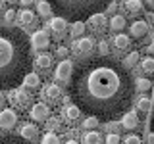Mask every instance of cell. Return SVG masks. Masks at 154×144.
<instances>
[{
  "mask_svg": "<svg viewBox=\"0 0 154 144\" xmlns=\"http://www.w3.org/2000/svg\"><path fill=\"white\" fill-rule=\"evenodd\" d=\"M135 88L129 69L110 56L79 62L67 85L69 98L77 108L89 117L106 119V123L127 113Z\"/></svg>",
  "mask_w": 154,
  "mask_h": 144,
  "instance_id": "1",
  "label": "cell"
},
{
  "mask_svg": "<svg viewBox=\"0 0 154 144\" xmlns=\"http://www.w3.org/2000/svg\"><path fill=\"white\" fill-rule=\"evenodd\" d=\"M31 40L25 31L0 25V90H14L31 73Z\"/></svg>",
  "mask_w": 154,
  "mask_h": 144,
  "instance_id": "2",
  "label": "cell"
},
{
  "mask_svg": "<svg viewBox=\"0 0 154 144\" xmlns=\"http://www.w3.org/2000/svg\"><path fill=\"white\" fill-rule=\"evenodd\" d=\"M108 0H52V8L58 17L73 23H83L94 14H100V10H108Z\"/></svg>",
  "mask_w": 154,
  "mask_h": 144,
  "instance_id": "3",
  "label": "cell"
},
{
  "mask_svg": "<svg viewBox=\"0 0 154 144\" xmlns=\"http://www.w3.org/2000/svg\"><path fill=\"white\" fill-rule=\"evenodd\" d=\"M31 94L27 92L25 88H14L8 92V102L14 106V110H27V108H33L31 104Z\"/></svg>",
  "mask_w": 154,
  "mask_h": 144,
  "instance_id": "4",
  "label": "cell"
},
{
  "mask_svg": "<svg viewBox=\"0 0 154 144\" xmlns=\"http://www.w3.org/2000/svg\"><path fill=\"white\" fill-rule=\"evenodd\" d=\"M41 98L45 100V104H58L62 98V88L60 85H54V83H46L45 88L41 90Z\"/></svg>",
  "mask_w": 154,
  "mask_h": 144,
  "instance_id": "5",
  "label": "cell"
},
{
  "mask_svg": "<svg viewBox=\"0 0 154 144\" xmlns=\"http://www.w3.org/2000/svg\"><path fill=\"white\" fill-rule=\"evenodd\" d=\"M73 71H75V67H73V62L71 60H62L60 64L56 65V79L58 81H62V83H69L71 81V77H73Z\"/></svg>",
  "mask_w": 154,
  "mask_h": 144,
  "instance_id": "6",
  "label": "cell"
},
{
  "mask_svg": "<svg viewBox=\"0 0 154 144\" xmlns=\"http://www.w3.org/2000/svg\"><path fill=\"white\" fill-rule=\"evenodd\" d=\"M31 46L35 50H46L50 46V35H48L46 29H38L31 35Z\"/></svg>",
  "mask_w": 154,
  "mask_h": 144,
  "instance_id": "7",
  "label": "cell"
},
{
  "mask_svg": "<svg viewBox=\"0 0 154 144\" xmlns=\"http://www.w3.org/2000/svg\"><path fill=\"white\" fill-rule=\"evenodd\" d=\"M31 119L33 121H38V123H46L48 119H50V108L45 104V102H37V104H33V108H31Z\"/></svg>",
  "mask_w": 154,
  "mask_h": 144,
  "instance_id": "8",
  "label": "cell"
},
{
  "mask_svg": "<svg viewBox=\"0 0 154 144\" xmlns=\"http://www.w3.org/2000/svg\"><path fill=\"white\" fill-rule=\"evenodd\" d=\"M17 123V112L14 108H6L4 112H0V129L2 131H10Z\"/></svg>",
  "mask_w": 154,
  "mask_h": 144,
  "instance_id": "9",
  "label": "cell"
},
{
  "mask_svg": "<svg viewBox=\"0 0 154 144\" xmlns=\"http://www.w3.org/2000/svg\"><path fill=\"white\" fill-rule=\"evenodd\" d=\"M93 48H94L93 37H83V38H79V40H73V44H71V50H73L75 54L77 52H79V54H91Z\"/></svg>",
  "mask_w": 154,
  "mask_h": 144,
  "instance_id": "10",
  "label": "cell"
},
{
  "mask_svg": "<svg viewBox=\"0 0 154 144\" xmlns=\"http://www.w3.org/2000/svg\"><path fill=\"white\" fill-rule=\"evenodd\" d=\"M48 31H52V35H54L56 38H62V37L66 35V31H67L66 19H62V17H52L50 21H48Z\"/></svg>",
  "mask_w": 154,
  "mask_h": 144,
  "instance_id": "11",
  "label": "cell"
},
{
  "mask_svg": "<svg viewBox=\"0 0 154 144\" xmlns=\"http://www.w3.org/2000/svg\"><path fill=\"white\" fill-rule=\"evenodd\" d=\"M62 119H64L66 123H75L77 119H79V115H81V110L77 108L75 104H66L64 108H62Z\"/></svg>",
  "mask_w": 154,
  "mask_h": 144,
  "instance_id": "12",
  "label": "cell"
},
{
  "mask_svg": "<svg viewBox=\"0 0 154 144\" xmlns=\"http://www.w3.org/2000/svg\"><path fill=\"white\" fill-rule=\"evenodd\" d=\"M35 69H38L41 73H48V69L52 67V54H38L33 62Z\"/></svg>",
  "mask_w": 154,
  "mask_h": 144,
  "instance_id": "13",
  "label": "cell"
},
{
  "mask_svg": "<svg viewBox=\"0 0 154 144\" xmlns=\"http://www.w3.org/2000/svg\"><path fill=\"white\" fill-rule=\"evenodd\" d=\"M108 23H110V21L106 19L104 14H94V16L89 19V25H91V29H93V31H96V33H102V31H106Z\"/></svg>",
  "mask_w": 154,
  "mask_h": 144,
  "instance_id": "14",
  "label": "cell"
},
{
  "mask_svg": "<svg viewBox=\"0 0 154 144\" xmlns=\"http://www.w3.org/2000/svg\"><path fill=\"white\" fill-rule=\"evenodd\" d=\"M146 33H148V23L146 21H143V19H135V21H131V35L135 38H143Z\"/></svg>",
  "mask_w": 154,
  "mask_h": 144,
  "instance_id": "15",
  "label": "cell"
},
{
  "mask_svg": "<svg viewBox=\"0 0 154 144\" xmlns=\"http://www.w3.org/2000/svg\"><path fill=\"white\" fill-rule=\"evenodd\" d=\"M17 17H19V21H21V25H23V27L33 29V27H37V25H38V23H37V16L31 12V10H21Z\"/></svg>",
  "mask_w": 154,
  "mask_h": 144,
  "instance_id": "16",
  "label": "cell"
},
{
  "mask_svg": "<svg viewBox=\"0 0 154 144\" xmlns=\"http://www.w3.org/2000/svg\"><path fill=\"white\" fill-rule=\"evenodd\" d=\"M122 125L127 131H133V129H137L139 127V115H137V112H127L122 117Z\"/></svg>",
  "mask_w": 154,
  "mask_h": 144,
  "instance_id": "17",
  "label": "cell"
},
{
  "mask_svg": "<svg viewBox=\"0 0 154 144\" xmlns=\"http://www.w3.org/2000/svg\"><path fill=\"white\" fill-rule=\"evenodd\" d=\"M21 136L25 138V140H29V142H35L37 138H38V129H37V125L25 123V125L21 127Z\"/></svg>",
  "mask_w": 154,
  "mask_h": 144,
  "instance_id": "18",
  "label": "cell"
},
{
  "mask_svg": "<svg viewBox=\"0 0 154 144\" xmlns=\"http://www.w3.org/2000/svg\"><path fill=\"white\" fill-rule=\"evenodd\" d=\"M0 144H33L25 140L23 136H17V134H0Z\"/></svg>",
  "mask_w": 154,
  "mask_h": 144,
  "instance_id": "19",
  "label": "cell"
},
{
  "mask_svg": "<svg viewBox=\"0 0 154 144\" xmlns=\"http://www.w3.org/2000/svg\"><path fill=\"white\" fill-rule=\"evenodd\" d=\"M143 6H144V2H141V0H125L123 2V8L127 10L129 14H139V12H143Z\"/></svg>",
  "mask_w": 154,
  "mask_h": 144,
  "instance_id": "20",
  "label": "cell"
},
{
  "mask_svg": "<svg viewBox=\"0 0 154 144\" xmlns=\"http://www.w3.org/2000/svg\"><path fill=\"white\" fill-rule=\"evenodd\" d=\"M129 44H131V38L125 35V33H122V35H116V37H114V46L118 48V50H127Z\"/></svg>",
  "mask_w": 154,
  "mask_h": 144,
  "instance_id": "21",
  "label": "cell"
},
{
  "mask_svg": "<svg viewBox=\"0 0 154 144\" xmlns=\"http://www.w3.org/2000/svg\"><path fill=\"white\" fill-rule=\"evenodd\" d=\"M83 144H102V136L98 131H87L83 134Z\"/></svg>",
  "mask_w": 154,
  "mask_h": 144,
  "instance_id": "22",
  "label": "cell"
},
{
  "mask_svg": "<svg viewBox=\"0 0 154 144\" xmlns=\"http://www.w3.org/2000/svg\"><path fill=\"white\" fill-rule=\"evenodd\" d=\"M38 85H41V77H38V73H29L25 77V81H23V86H25V88H31V90L38 88Z\"/></svg>",
  "mask_w": 154,
  "mask_h": 144,
  "instance_id": "23",
  "label": "cell"
},
{
  "mask_svg": "<svg viewBox=\"0 0 154 144\" xmlns=\"http://www.w3.org/2000/svg\"><path fill=\"white\" fill-rule=\"evenodd\" d=\"M137 110L143 113H148L152 110V98H146V96H141L137 100Z\"/></svg>",
  "mask_w": 154,
  "mask_h": 144,
  "instance_id": "24",
  "label": "cell"
},
{
  "mask_svg": "<svg viewBox=\"0 0 154 144\" xmlns=\"http://www.w3.org/2000/svg\"><path fill=\"white\" fill-rule=\"evenodd\" d=\"M127 25V21H125L123 16H112V19H110V29H114V31H122V29Z\"/></svg>",
  "mask_w": 154,
  "mask_h": 144,
  "instance_id": "25",
  "label": "cell"
},
{
  "mask_svg": "<svg viewBox=\"0 0 154 144\" xmlns=\"http://www.w3.org/2000/svg\"><path fill=\"white\" fill-rule=\"evenodd\" d=\"M141 69L146 75H154V58L152 56H146L141 60Z\"/></svg>",
  "mask_w": 154,
  "mask_h": 144,
  "instance_id": "26",
  "label": "cell"
},
{
  "mask_svg": "<svg viewBox=\"0 0 154 144\" xmlns=\"http://www.w3.org/2000/svg\"><path fill=\"white\" fill-rule=\"evenodd\" d=\"M37 12L41 14L42 17H48L52 12H54V8H52V2H45V0H42V2H37Z\"/></svg>",
  "mask_w": 154,
  "mask_h": 144,
  "instance_id": "27",
  "label": "cell"
},
{
  "mask_svg": "<svg viewBox=\"0 0 154 144\" xmlns=\"http://www.w3.org/2000/svg\"><path fill=\"white\" fill-rule=\"evenodd\" d=\"M83 31H85V23H71V29H69V35L73 37V38H77V37H81L83 35Z\"/></svg>",
  "mask_w": 154,
  "mask_h": 144,
  "instance_id": "28",
  "label": "cell"
},
{
  "mask_svg": "<svg viewBox=\"0 0 154 144\" xmlns=\"http://www.w3.org/2000/svg\"><path fill=\"white\" fill-rule=\"evenodd\" d=\"M135 86H137L141 92H146V90H150V88H152V83H150L148 79H144V77H141V79L135 81Z\"/></svg>",
  "mask_w": 154,
  "mask_h": 144,
  "instance_id": "29",
  "label": "cell"
},
{
  "mask_svg": "<svg viewBox=\"0 0 154 144\" xmlns=\"http://www.w3.org/2000/svg\"><path fill=\"white\" fill-rule=\"evenodd\" d=\"M41 144H60V138L56 133H46L45 136H41Z\"/></svg>",
  "mask_w": 154,
  "mask_h": 144,
  "instance_id": "30",
  "label": "cell"
},
{
  "mask_svg": "<svg viewBox=\"0 0 154 144\" xmlns=\"http://www.w3.org/2000/svg\"><path fill=\"white\" fill-rule=\"evenodd\" d=\"M139 58H141V54H139V50H133L131 54H129L127 58H125V67H133L135 64H139Z\"/></svg>",
  "mask_w": 154,
  "mask_h": 144,
  "instance_id": "31",
  "label": "cell"
},
{
  "mask_svg": "<svg viewBox=\"0 0 154 144\" xmlns=\"http://www.w3.org/2000/svg\"><path fill=\"white\" fill-rule=\"evenodd\" d=\"M46 131H62V121L56 117H50L46 121Z\"/></svg>",
  "mask_w": 154,
  "mask_h": 144,
  "instance_id": "32",
  "label": "cell"
},
{
  "mask_svg": "<svg viewBox=\"0 0 154 144\" xmlns=\"http://www.w3.org/2000/svg\"><path fill=\"white\" fill-rule=\"evenodd\" d=\"M98 121H100V119H96V117H87L85 121H83V127H85V129H89V131H93V129H96Z\"/></svg>",
  "mask_w": 154,
  "mask_h": 144,
  "instance_id": "33",
  "label": "cell"
},
{
  "mask_svg": "<svg viewBox=\"0 0 154 144\" xmlns=\"http://www.w3.org/2000/svg\"><path fill=\"white\" fill-rule=\"evenodd\" d=\"M123 144H143V140H141L139 134H127L123 138Z\"/></svg>",
  "mask_w": 154,
  "mask_h": 144,
  "instance_id": "34",
  "label": "cell"
},
{
  "mask_svg": "<svg viewBox=\"0 0 154 144\" xmlns=\"http://www.w3.org/2000/svg\"><path fill=\"white\" fill-rule=\"evenodd\" d=\"M4 21H6V23H14V21H16V10H14V8H10V10L4 12Z\"/></svg>",
  "mask_w": 154,
  "mask_h": 144,
  "instance_id": "35",
  "label": "cell"
},
{
  "mask_svg": "<svg viewBox=\"0 0 154 144\" xmlns=\"http://www.w3.org/2000/svg\"><path fill=\"white\" fill-rule=\"evenodd\" d=\"M98 52H100L102 56H108V52H110L108 40H100V42H98Z\"/></svg>",
  "mask_w": 154,
  "mask_h": 144,
  "instance_id": "36",
  "label": "cell"
},
{
  "mask_svg": "<svg viewBox=\"0 0 154 144\" xmlns=\"http://www.w3.org/2000/svg\"><path fill=\"white\" fill-rule=\"evenodd\" d=\"M67 54H69V50H67L66 46H58V48H56V56L60 58V62H62V60H66V56H67Z\"/></svg>",
  "mask_w": 154,
  "mask_h": 144,
  "instance_id": "37",
  "label": "cell"
},
{
  "mask_svg": "<svg viewBox=\"0 0 154 144\" xmlns=\"http://www.w3.org/2000/svg\"><path fill=\"white\" fill-rule=\"evenodd\" d=\"M119 142H122L119 134H112V133H110L108 136H106V144H119Z\"/></svg>",
  "mask_w": 154,
  "mask_h": 144,
  "instance_id": "38",
  "label": "cell"
},
{
  "mask_svg": "<svg viewBox=\"0 0 154 144\" xmlns=\"http://www.w3.org/2000/svg\"><path fill=\"white\" fill-rule=\"evenodd\" d=\"M118 129H119L118 123H114V121H108V123H106V131H112V134H118Z\"/></svg>",
  "mask_w": 154,
  "mask_h": 144,
  "instance_id": "39",
  "label": "cell"
},
{
  "mask_svg": "<svg viewBox=\"0 0 154 144\" xmlns=\"http://www.w3.org/2000/svg\"><path fill=\"white\" fill-rule=\"evenodd\" d=\"M6 102L8 100L4 98V94H2V90H0V112H4V110H6Z\"/></svg>",
  "mask_w": 154,
  "mask_h": 144,
  "instance_id": "40",
  "label": "cell"
},
{
  "mask_svg": "<svg viewBox=\"0 0 154 144\" xmlns=\"http://www.w3.org/2000/svg\"><path fill=\"white\" fill-rule=\"evenodd\" d=\"M116 12V2H110V6H108V14H114Z\"/></svg>",
  "mask_w": 154,
  "mask_h": 144,
  "instance_id": "41",
  "label": "cell"
},
{
  "mask_svg": "<svg viewBox=\"0 0 154 144\" xmlns=\"http://www.w3.org/2000/svg\"><path fill=\"white\" fill-rule=\"evenodd\" d=\"M146 142H148V144H154V133H148V136H146Z\"/></svg>",
  "mask_w": 154,
  "mask_h": 144,
  "instance_id": "42",
  "label": "cell"
},
{
  "mask_svg": "<svg viewBox=\"0 0 154 144\" xmlns=\"http://www.w3.org/2000/svg\"><path fill=\"white\" fill-rule=\"evenodd\" d=\"M148 52H150V54H154V42H152L150 46H148Z\"/></svg>",
  "mask_w": 154,
  "mask_h": 144,
  "instance_id": "43",
  "label": "cell"
},
{
  "mask_svg": "<svg viewBox=\"0 0 154 144\" xmlns=\"http://www.w3.org/2000/svg\"><path fill=\"white\" fill-rule=\"evenodd\" d=\"M4 6H6V2H2V0H0V12H4Z\"/></svg>",
  "mask_w": 154,
  "mask_h": 144,
  "instance_id": "44",
  "label": "cell"
},
{
  "mask_svg": "<svg viewBox=\"0 0 154 144\" xmlns=\"http://www.w3.org/2000/svg\"><path fill=\"white\" fill-rule=\"evenodd\" d=\"M66 144H79V142H77V140H73V138H71V140H67Z\"/></svg>",
  "mask_w": 154,
  "mask_h": 144,
  "instance_id": "45",
  "label": "cell"
},
{
  "mask_svg": "<svg viewBox=\"0 0 154 144\" xmlns=\"http://www.w3.org/2000/svg\"><path fill=\"white\" fill-rule=\"evenodd\" d=\"M152 133H154V113H152Z\"/></svg>",
  "mask_w": 154,
  "mask_h": 144,
  "instance_id": "46",
  "label": "cell"
},
{
  "mask_svg": "<svg viewBox=\"0 0 154 144\" xmlns=\"http://www.w3.org/2000/svg\"><path fill=\"white\" fill-rule=\"evenodd\" d=\"M152 100H154V88H152Z\"/></svg>",
  "mask_w": 154,
  "mask_h": 144,
  "instance_id": "47",
  "label": "cell"
}]
</instances>
